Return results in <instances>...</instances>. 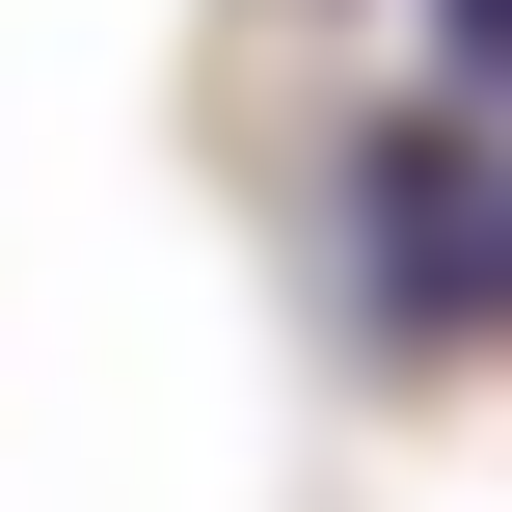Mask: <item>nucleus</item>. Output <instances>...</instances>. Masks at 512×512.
Wrapping results in <instances>:
<instances>
[{
    "instance_id": "1",
    "label": "nucleus",
    "mask_w": 512,
    "mask_h": 512,
    "mask_svg": "<svg viewBox=\"0 0 512 512\" xmlns=\"http://www.w3.org/2000/svg\"><path fill=\"white\" fill-rule=\"evenodd\" d=\"M351 297H378V351L512 324V108H378L351 135Z\"/></svg>"
},
{
    "instance_id": "2",
    "label": "nucleus",
    "mask_w": 512,
    "mask_h": 512,
    "mask_svg": "<svg viewBox=\"0 0 512 512\" xmlns=\"http://www.w3.org/2000/svg\"><path fill=\"white\" fill-rule=\"evenodd\" d=\"M432 81H459V108H512V0H432Z\"/></svg>"
}]
</instances>
